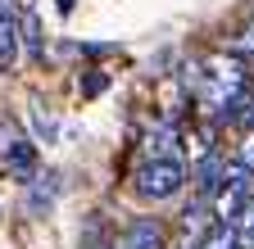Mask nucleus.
Here are the masks:
<instances>
[{
	"mask_svg": "<svg viewBox=\"0 0 254 249\" xmlns=\"http://www.w3.org/2000/svg\"><path fill=\"white\" fill-rule=\"evenodd\" d=\"M186 86L200 100V109L213 113V122H232L245 104V64L236 54H209L186 68Z\"/></svg>",
	"mask_w": 254,
	"mask_h": 249,
	"instance_id": "nucleus-1",
	"label": "nucleus"
},
{
	"mask_svg": "<svg viewBox=\"0 0 254 249\" xmlns=\"http://www.w3.org/2000/svg\"><path fill=\"white\" fill-rule=\"evenodd\" d=\"M182 186H186L182 159H141V168L132 172V191L141 199H173Z\"/></svg>",
	"mask_w": 254,
	"mask_h": 249,
	"instance_id": "nucleus-2",
	"label": "nucleus"
},
{
	"mask_svg": "<svg viewBox=\"0 0 254 249\" xmlns=\"http://www.w3.org/2000/svg\"><path fill=\"white\" fill-rule=\"evenodd\" d=\"M109 249H164V227L154 217H136V222H127L118 231V240Z\"/></svg>",
	"mask_w": 254,
	"mask_h": 249,
	"instance_id": "nucleus-3",
	"label": "nucleus"
},
{
	"mask_svg": "<svg viewBox=\"0 0 254 249\" xmlns=\"http://www.w3.org/2000/svg\"><path fill=\"white\" fill-rule=\"evenodd\" d=\"M18 5L14 0H0V68H14L18 64Z\"/></svg>",
	"mask_w": 254,
	"mask_h": 249,
	"instance_id": "nucleus-4",
	"label": "nucleus"
},
{
	"mask_svg": "<svg viewBox=\"0 0 254 249\" xmlns=\"http://www.w3.org/2000/svg\"><path fill=\"white\" fill-rule=\"evenodd\" d=\"M55 199H59V172H41L37 181H27V199H23V208H27L32 217H41V213L55 208Z\"/></svg>",
	"mask_w": 254,
	"mask_h": 249,
	"instance_id": "nucleus-5",
	"label": "nucleus"
},
{
	"mask_svg": "<svg viewBox=\"0 0 254 249\" xmlns=\"http://www.w3.org/2000/svg\"><path fill=\"white\" fill-rule=\"evenodd\" d=\"M145 159H182V132L173 122L145 132Z\"/></svg>",
	"mask_w": 254,
	"mask_h": 249,
	"instance_id": "nucleus-6",
	"label": "nucleus"
},
{
	"mask_svg": "<svg viewBox=\"0 0 254 249\" xmlns=\"http://www.w3.org/2000/svg\"><path fill=\"white\" fill-rule=\"evenodd\" d=\"M222 154L213 149V154H204V159L195 163V191H200V199H213L218 191H222Z\"/></svg>",
	"mask_w": 254,
	"mask_h": 249,
	"instance_id": "nucleus-7",
	"label": "nucleus"
},
{
	"mask_svg": "<svg viewBox=\"0 0 254 249\" xmlns=\"http://www.w3.org/2000/svg\"><path fill=\"white\" fill-rule=\"evenodd\" d=\"M0 163H5V168H9L14 177H32V172H37V145H32L27 136H14Z\"/></svg>",
	"mask_w": 254,
	"mask_h": 249,
	"instance_id": "nucleus-8",
	"label": "nucleus"
},
{
	"mask_svg": "<svg viewBox=\"0 0 254 249\" xmlns=\"http://www.w3.org/2000/svg\"><path fill=\"white\" fill-rule=\"evenodd\" d=\"M200 249H241V231H236V227L213 222V227L200 236Z\"/></svg>",
	"mask_w": 254,
	"mask_h": 249,
	"instance_id": "nucleus-9",
	"label": "nucleus"
},
{
	"mask_svg": "<svg viewBox=\"0 0 254 249\" xmlns=\"http://www.w3.org/2000/svg\"><path fill=\"white\" fill-rule=\"evenodd\" d=\"M32 118H37V132H41L46 141H55V118H50L41 104H32Z\"/></svg>",
	"mask_w": 254,
	"mask_h": 249,
	"instance_id": "nucleus-10",
	"label": "nucleus"
},
{
	"mask_svg": "<svg viewBox=\"0 0 254 249\" xmlns=\"http://www.w3.org/2000/svg\"><path fill=\"white\" fill-rule=\"evenodd\" d=\"M250 177H254V132H245V145H241V159H236Z\"/></svg>",
	"mask_w": 254,
	"mask_h": 249,
	"instance_id": "nucleus-11",
	"label": "nucleus"
},
{
	"mask_svg": "<svg viewBox=\"0 0 254 249\" xmlns=\"http://www.w3.org/2000/svg\"><path fill=\"white\" fill-rule=\"evenodd\" d=\"M105 86H109V77H105V73H91V77L82 82V96H100Z\"/></svg>",
	"mask_w": 254,
	"mask_h": 249,
	"instance_id": "nucleus-12",
	"label": "nucleus"
},
{
	"mask_svg": "<svg viewBox=\"0 0 254 249\" xmlns=\"http://www.w3.org/2000/svg\"><path fill=\"white\" fill-rule=\"evenodd\" d=\"M245 104L254 109V59H250V68H245Z\"/></svg>",
	"mask_w": 254,
	"mask_h": 249,
	"instance_id": "nucleus-13",
	"label": "nucleus"
},
{
	"mask_svg": "<svg viewBox=\"0 0 254 249\" xmlns=\"http://www.w3.org/2000/svg\"><path fill=\"white\" fill-rule=\"evenodd\" d=\"M55 9H59L64 18H68V14H73V0H55Z\"/></svg>",
	"mask_w": 254,
	"mask_h": 249,
	"instance_id": "nucleus-14",
	"label": "nucleus"
},
{
	"mask_svg": "<svg viewBox=\"0 0 254 249\" xmlns=\"http://www.w3.org/2000/svg\"><path fill=\"white\" fill-rule=\"evenodd\" d=\"M241 249H254V245H245V240H241Z\"/></svg>",
	"mask_w": 254,
	"mask_h": 249,
	"instance_id": "nucleus-15",
	"label": "nucleus"
}]
</instances>
